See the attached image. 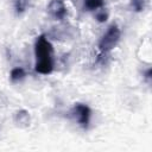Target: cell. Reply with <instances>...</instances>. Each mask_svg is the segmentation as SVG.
<instances>
[{"label": "cell", "instance_id": "obj_1", "mask_svg": "<svg viewBox=\"0 0 152 152\" xmlns=\"http://www.w3.org/2000/svg\"><path fill=\"white\" fill-rule=\"evenodd\" d=\"M36 63L34 69L38 74L49 75L53 70V46L45 36H39L34 43Z\"/></svg>", "mask_w": 152, "mask_h": 152}, {"label": "cell", "instance_id": "obj_2", "mask_svg": "<svg viewBox=\"0 0 152 152\" xmlns=\"http://www.w3.org/2000/svg\"><path fill=\"white\" fill-rule=\"evenodd\" d=\"M120 38H121V31L119 26L116 24H112L99 42V49L101 53L106 55L110 52L118 45V43L120 42Z\"/></svg>", "mask_w": 152, "mask_h": 152}, {"label": "cell", "instance_id": "obj_3", "mask_svg": "<svg viewBox=\"0 0 152 152\" xmlns=\"http://www.w3.org/2000/svg\"><path fill=\"white\" fill-rule=\"evenodd\" d=\"M71 114L75 118V120L78 122V125L83 128H87L90 122L91 110L87 104L83 103H76L74 108L71 109Z\"/></svg>", "mask_w": 152, "mask_h": 152}, {"label": "cell", "instance_id": "obj_4", "mask_svg": "<svg viewBox=\"0 0 152 152\" xmlns=\"http://www.w3.org/2000/svg\"><path fill=\"white\" fill-rule=\"evenodd\" d=\"M46 10L49 15L55 20H63L68 14V8L63 0H51Z\"/></svg>", "mask_w": 152, "mask_h": 152}, {"label": "cell", "instance_id": "obj_5", "mask_svg": "<svg viewBox=\"0 0 152 152\" xmlns=\"http://www.w3.org/2000/svg\"><path fill=\"white\" fill-rule=\"evenodd\" d=\"M30 121V115L26 110H18L14 115V122L20 127H27Z\"/></svg>", "mask_w": 152, "mask_h": 152}, {"label": "cell", "instance_id": "obj_6", "mask_svg": "<svg viewBox=\"0 0 152 152\" xmlns=\"http://www.w3.org/2000/svg\"><path fill=\"white\" fill-rule=\"evenodd\" d=\"M25 76H26V71L21 66H17V68L12 69L11 74H10V78H11L12 82H19V81L24 80Z\"/></svg>", "mask_w": 152, "mask_h": 152}, {"label": "cell", "instance_id": "obj_7", "mask_svg": "<svg viewBox=\"0 0 152 152\" xmlns=\"http://www.w3.org/2000/svg\"><path fill=\"white\" fill-rule=\"evenodd\" d=\"M104 6L103 0H84V7L88 11H97Z\"/></svg>", "mask_w": 152, "mask_h": 152}, {"label": "cell", "instance_id": "obj_8", "mask_svg": "<svg viewBox=\"0 0 152 152\" xmlns=\"http://www.w3.org/2000/svg\"><path fill=\"white\" fill-rule=\"evenodd\" d=\"M30 0H14V10L17 14H21L26 11Z\"/></svg>", "mask_w": 152, "mask_h": 152}, {"label": "cell", "instance_id": "obj_9", "mask_svg": "<svg viewBox=\"0 0 152 152\" xmlns=\"http://www.w3.org/2000/svg\"><path fill=\"white\" fill-rule=\"evenodd\" d=\"M96 13H95V19L97 20V21H100V23H103V21H106L107 19H108V12L102 7V8H100V10H97V11H95Z\"/></svg>", "mask_w": 152, "mask_h": 152}, {"label": "cell", "instance_id": "obj_10", "mask_svg": "<svg viewBox=\"0 0 152 152\" xmlns=\"http://www.w3.org/2000/svg\"><path fill=\"white\" fill-rule=\"evenodd\" d=\"M146 1L147 0H132V6L137 12H140V11H142L145 8Z\"/></svg>", "mask_w": 152, "mask_h": 152}]
</instances>
